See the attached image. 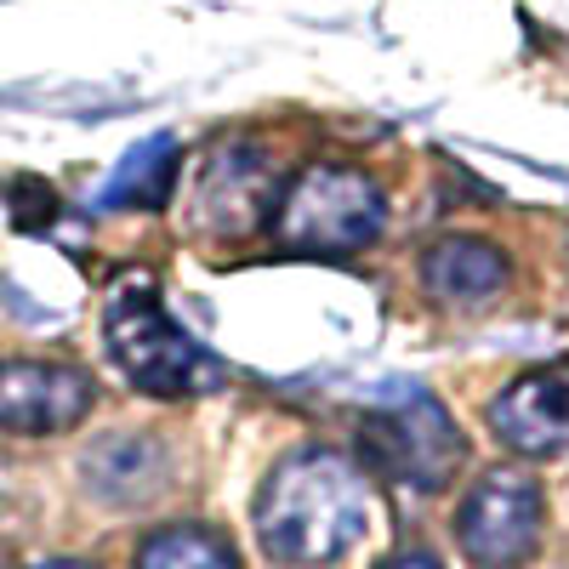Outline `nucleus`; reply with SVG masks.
Here are the masks:
<instances>
[{
	"label": "nucleus",
	"instance_id": "obj_9",
	"mask_svg": "<svg viewBox=\"0 0 569 569\" xmlns=\"http://www.w3.org/2000/svg\"><path fill=\"white\" fill-rule=\"evenodd\" d=\"M512 262L501 246L472 240V233H445L421 251V291L433 302H490L507 284Z\"/></svg>",
	"mask_w": 569,
	"mask_h": 569
},
{
	"label": "nucleus",
	"instance_id": "obj_3",
	"mask_svg": "<svg viewBox=\"0 0 569 569\" xmlns=\"http://www.w3.org/2000/svg\"><path fill=\"white\" fill-rule=\"evenodd\" d=\"M103 337H109V359L120 365V376L149 399H194L222 382V365L142 284L114 291V302L103 308Z\"/></svg>",
	"mask_w": 569,
	"mask_h": 569
},
{
	"label": "nucleus",
	"instance_id": "obj_2",
	"mask_svg": "<svg viewBox=\"0 0 569 569\" xmlns=\"http://www.w3.org/2000/svg\"><path fill=\"white\" fill-rule=\"evenodd\" d=\"M273 240L291 257H353L388 222V200L376 177L353 166H308L284 182L273 206Z\"/></svg>",
	"mask_w": 569,
	"mask_h": 569
},
{
	"label": "nucleus",
	"instance_id": "obj_5",
	"mask_svg": "<svg viewBox=\"0 0 569 569\" xmlns=\"http://www.w3.org/2000/svg\"><path fill=\"white\" fill-rule=\"evenodd\" d=\"M541 541V485L525 467H490L456 507V547L479 569H518Z\"/></svg>",
	"mask_w": 569,
	"mask_h": 569
},
{
	"label": "nucleus",
	"instance_id": "obj_13",
	"mask_svg": "<svg viewBox=\"0 0 569 569\" xmlns=\"http://www.w3.org/2000/svg\"><path fill=\"white\" fill-rule=\"evenodd\" d=\"M376 569H445L433 552H393V558H382Z\"/></svg>",
	"mask_w": 569,
	"mask_h": 569
},
{
	"label": "nucleus",
	"instance_id": "obj_11",
	"mask_svg": "<svg viewBox=\"0 0 569 569\" xmlns=\"http://www.w3.org/2000/svg\"><path fill=\"white\" fill-rule=\"evenodd\" d=\"M177 171V137H149L114 166V177L98 188V211H160Z\"/></svg>",
	"mask_w": 569,
	"mask_h": 569
},
{
	"label": "nucleus",
	"instance_id": "obj_4",
	"mask_svg": "<svg viewBox=\"0 0 569 569\" xmlns=\"http://www.w3.org/2000/svg\"><path fill=\"white\" fill-rule=\"evenodd\" d=\"M359 450L382 479H393L405 490H445L467 456V439L433 393L399 388V399H382L365 416Z\"/></svg>",
	"mask_w": 569,
	"mask_h": 569
},
{
	"label": "nucleus",
	"instance_id": "obj_1",
	"mask_svg": "<svg viewBox=\"0 0 569 569\" xmlns=\"http://www.w3.org/2000/svg\"><path fill=\"white\" fill-rule=\"evenodd\" d=\"M251 518H257V541L273 563L313 569V563H337L365 536L370 496H365L359 467L342 450L297 445L262 479Z\"/></svg>",
	"mask_w": 569,
	"mask_h": 569
},
{
	"label": "nucleus",
	"instance_id": "obj_6",
	"mask_svg": "<svg viewBox=\"0 0 569 569\" xmlns=\"http://www.w3.org/2000/svg\"><path fill=\"white\" fill-rule=\"evenodd\" d=\"M98 382L63 359H0V427L23 439L69 433L74 421L91 416Z\"/></svg>",
	"mask_w": 569,
	"mask_h": 569
},
{
	"label": "nucleus",
	"instance_id": "obj_8",
	"mask_svg": "<svg viewBox=\"0 0 569 569\" xmlns=\"http://www.w3.org/2000/svg\"><path fill=\"white\" fill-rule=\"evenodd\" d=\"M490 427L507 450L530 461L569 456V365H541L501 388L490 405Z\"/></svg>",
	"mask_w": 569,
	"mask_h": 569
},
{
	"label": "nucleus",
	"instance_id": "obj_14",
	"mask_svg": "<svg viewBox=\"0 0 569 569\" xmlns=\"http://www.w3.org/2000/svg\"><path fill=\"white\" fill-rule=\"evenodd\" d=\"M34 569H91V563H74V558H52V563H34Z\"/></svg>",
	"mask_w": 569,
	"mask_h": 569
},
{
	"label": "nucleus",
	"instance_id": "obj_10",
	"mask_svg": "<svg viewBox=\"0 0 569 569\" xmlns=\"http://www.w3.org/2000/svg\"><path fill=\"white\" fill-rule=\"evenodd\" d=\"M160 479H166V450L154 439H103L86 456V485L120 507L149 501L160 490Z\"/></svg>",
	"mask_w": 569,
	"mask_h": 569
},
{
	"label": "nucleus",
	"instance_id": "obj_12",
	"mask_svg": "<svg viewBox=\"0 0 569 569\" xmlns=\"http://www.w3.org/2000/svg\"><path fill=\"white\" fill-rule=\"evenodd\" d=\"M137 569H240V552L206 525H166L137 547Z\"/></svg>",
	"mask_w": 569,
	"mask_h": 569
},
{
	"label": "nucleus",
	"instance_id": "obj_7",
	"mask_svg": "<svg viewBox=\"0 0 569 569\" xmlns=\"http://www.w3.org/2000/svg\"><path fill=\"white\" fill-rule=\"evenodd\" d=\"M273 188H279V177H273V160H268V149H257V142H222V149L206 160V171H200V222L211 228V233H251L262 217H273Z\"/></svg>",
	"mask_w": 569,
	"mask_h": 569
}]
</instances>
